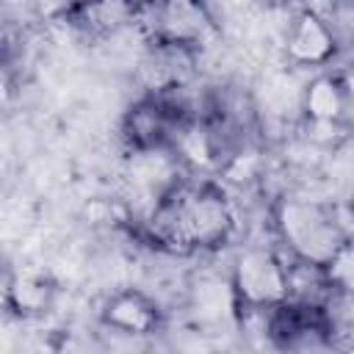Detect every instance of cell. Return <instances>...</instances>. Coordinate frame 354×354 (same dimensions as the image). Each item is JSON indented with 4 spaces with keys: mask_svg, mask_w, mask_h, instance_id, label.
Masks as SVG:
<instances>
[{
    "mask_svg": "<svg viewBox=\"0 0 354 354\" xmlns=\"http://www.w3.org/2000/svg\"><path fill=\"white\" fill-rule=\"evenodd\" d=\"M235 199L213 177L183 174L138 221V235L155 252L196 257L224 249L238 232Z\"/></svg>",
    "mask_w": 354,
    "mask_h": 354,
    "instance_id": "obj_1",
    "label": "cell"
},
{
    "mask_svg": "<svg viewBox=\"0 0 354 354\" xmlns=\"http://www.w3.org/2000/svg\"><path fill=\"white\" fill-rule=\"evenodd\" d=\"M271 235L288 257L321 266H329L348 243L332 213V202L296 191L271 202Z\"/></svg>",
    "mask_w": 354,
    "mask_h": 354,
    "instance_id": "obj_2",
    "label": "cell"
},
{
    "mask_svg": "<svg viewBox=\"0 0 354 354\" xmlns=\"http://www.w3.org/2000/svg\"><path fill=\"white\" fill-rule=\"evenodd\" d=\"M230 282L238 307L274 310L288 299L285 254L277 243L243 246L230 263Z\"/></svg>",
    "mask_w": 354,
    "mask_h": 354,
    "instance_id": "obj_3",
    "label": "cell"
},
{
    "mask_svg": "<svg viewBox=\"0 0 354 354\" xmlns=\"http://www.w3.org/2000/svg\"><path fill=\"white\" fill-rule=\"evenodd\" d=\"M337 53H340V36L324 14L307 6L290 14L279 36V55L288 66L313 75V72L329 69Z\"/></svg>",
    "mask_w": 354,
    "mask_h": 354,
    "instance_id": "obj_4",
    "label": "cell"
},
{
    "mask_svg": "<svg viewBox=\"0 0 354 354\" xmlns=\"http://www.w3.org/2000/svg\"><path fill=\"white\" fill-rule=\"evenodd\" d=\"M166 307L158 296L138 285H122L105 293L100 304V326L111 335L144 340L163 329Z\"/></svg>",
    "mask_w": 354,
    "mask_h": 354,
    "instance_id": "obj_5",
    "label": "cell"
},
{
    "mask_svg": "<svg viewBox=\"0 0 354 354\" xmlns=\"http://www.w3.org/2000/svg\"><path fill=\"white\" fill-rule=\"evenodd\" d=\"M180 113L160 94H138L119 119V138L127 149H160L171 147L180 127Z\"/></svg>",
    "mask_w": 354,
    "mask_h": 354,
    "instance_id": "obj_6",
    "label": "cell"
},
{
    "mask_svg": "<svg viewBox=\"0 0 354 354\" xmlns=\"http://www.w3.org/2000/svg\"><path fill=\"white\" fill-rule=\"evenodd\" d=\"M351 113V91L343 72H313L301 86V119L304 122H346Z\"/></svg>",
    "mask_w": 354,
    "mask_h": 354,
    "instance_id": "obj_7",
    "label": "cell"
},
{
    "mask_svg": "<svg viewBox=\"0 0 354 354\" xmlns=\"http://www.w3.org/2000/svg\"><path fill=\"white\" fill-rule=\"evenodd\" d=\"M58 290V282L44 271H14L6 279V307L17 321H33L55 307Z\"/></svg>",
    "mask_w": 354,
    "mask_h": 354,
    "instance_id": "obj_8",
    "label": "cell"
},
{
    "mask_svg": "<svg viewBox=\"0 0 354 354\" xmlns=\"http://www.w3.org/2000/svg\"><path fill=\"white\" fill-rule=\"evenodd\" d=\"M263 8H274V6H290V0H254Z\"/></svg>",
    "mask_w": 354,
    "mask_h": 354,
    "instance_id": "obj_9",
    "label": "cell"
},
{
    "mask_svg": "<svg viewBox=\"0 0 354 354\" xmlns=\"http://www.w3.org/2000/svg\"><path fill=\"white\" fill-rule=\"evenodd\" d=\"M351 199H354V194H351Z\"/></svg>",
    "mask_w": 354,
    "mask_h": 354,
    "instance_id": "obj_10",
    "label": "cell"
}]
</instances>
